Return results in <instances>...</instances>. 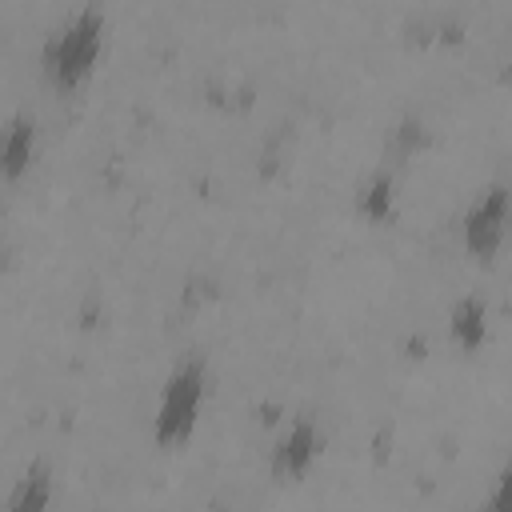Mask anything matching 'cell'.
Instances as JSON below:
<instances>
[{"label": "cell", "mask_w": 512, "mask_h": 512, "mask_svg": "<svg viewBox=\"0 0 512 512\" xmlns=\"http://www.w3.org/2000/svg\"><path fill=\"white\" fill-rule=\"evenodd\" d=\"M104 48V12L100 8H80L72 20H64L48 44H44V76L56 88H76L92 68Z\"/></svg>", "instance_id": "cell-1"}, {"label": "cell", "mask_w": 512, "mask_h": 512, "mask_svg": "<svg viewBox=\"0 0 512 512\" xmlns=\"http://www.w3.org/2000/svg\"><path fill=\"white\" fill-rule=\"evenodd\" d=\"M204 392H208V368H204L200 356H192L164 384V396H160L156 420H152L156 444H180V440L192 436V428L200 420V408H204Z\"/></svg>", "instance_id": "cell-2"}, {"label": "cell", "mask_w": 512, "mask_h": 512, "mask_svg": "<svg viewBox=\"0 0 512 512\" xmlns=\"http://www.w3.org/2000/svg\"><path fill=\"white\" fill-rule=\"evenodd\" d=\"M508 232H512V184H488L464 216V244L472 256L492 260L508 240Z\"/></svg>", "instance_id": "cell-3"}, {"label": "cell", "mask_w": 512, "mask_h": 512, "mask_svg": "<svg viewBox=\"0 0 512 512\" xmlns=\"http://www.w3.org/2000/svg\"><path fill=\"white\" fill-rule=\"evenodd\" d=\"M320 448H324V436H320L316 420L312 416H296L284 428V436L276 440V448H272V472L280 480H296V476H304L312 468Z\"/></svg>", "instance_id": "cell-4"}, {"label": "cell", "mask_w": 512, "mask_h": 512, "mask_svg": "<svg viewBox=\"0 0 512 512\" xmlns=\"http://www.w3.org/2000/svg\"><path fill=\"white\" fill-rule=\"evenodd\" d=\"M448 328H452V340L464 352L484 348V340H488V304L480 296H460L448 312Z\"/></svg>", "instance_id": "cell-5"}, {"label": "cell", "mask_w": 512, "mask_h": 512, "mask_svg": "<svg viewBox=\"0 0 512 512\" xmlns=\"http://www.w3.org/2000/svg\"><path fill=\"white\" fill-rule=\"evenodd\" d=\"M32 148H36V120L28 116H12L8 132H4V180L16 184L28 164H32Z\"/></svg>", "instance_id": "cell-6"}, {"label": "cell", "mask_w": 512, "mask_h": 512, "mask_svg": "<svg viewBox=\"0 0 512 512\" xmlns=\"http://www.w3.org/2000/svg\"><path fill=\"white\" fill-rule=\"evenodd\" d=\"M48 504H52V472L48 464H32L12 488L8 512H48Z\"/></svg>", "instance_id": "cell-7"}, {"label": "cell", "mask_w": 512, "mask_h": 512, "mask_svg": "<svg viewBox=\"0 0 512 512\" xmlns=\"http://www.w3.org/2000/svg\"><path fill=\"white\" fill-rule=\"evenodd\" d=\"M356 204H360V212H364L368 220L384 224V220L392 216V208H396V180H392V172H372L368 184L360 188Z\"/></svg>", "instance_id": "cell-8"}, {"label": "cell", "mask_w": 512, "mask_h": 512, "mask_svg": "<svg viewBox=\"0 0 512 512\" xmlns=\"http://www.w3.org/2000/svg\"><path fill=\"white\" fill-rule=\"evenodd\" d=\"M484 512H512V464H504V472L496 476Z\"/></svg>", "instance_id": "cell-9"}, {"label": "cell", "mask_w": 512, "mask_h": 512, "mask_svg": "<svg viewBox=\"0 0 512 512\" xmlns=\"http://www.w3.org/2000/svg\"><path fill=\"white\" fill-rule=\"evenodd\" d=\"M424 144V124L416 120V116H408L404 124H400V132H396V148H400V156H408L412 148H420Z\"/></svg>", "instance_id": "cell-10"}, {"label": "cell", "mask_w": 512, "mask_h": 512, "mask_svg": "<svg viewBox=\"0 0 512 512\" xmlns=\"http://www.w3.org/2000/svg\"><path fill=\"white\" fill-rule=\"evenodd\" d=\"M212 512H224V508H212Z\"/></svg>", "instance_id": "cell-11"}]
</instances>
